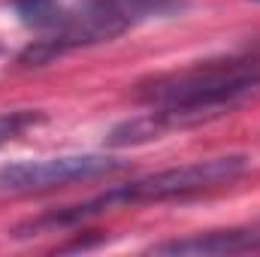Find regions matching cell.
I'll return each instance as SVG.
<instances>
[{"label":"cell","mask_w":260,"mask_h":257,"mask_svg":"<svg viewBox=\"0 0 260 257\" xmlns=\"http://www.w3.org/2000/svg\"><path fill=\"white\" fill-rule=\"evenodd\" d=\"M133 97L148 109L109 130L112 148L142 145L173 130H191L218 121L260 97V58L224 55L170 73L148 76L136 85Z\"/></svg>","instance_id":"6da1fadb"},{"label":"cell","mask_w":260,"mask_h":257,"mask_svg":"<svg viewBox=\"0 0 260 257\" xmlns=\"http://www.w3.org/2000/svg\"><path fill=\"white\" fill-rule=\"evenodd\" d=\"M245 170H248L245 154H224V157L194 160L185 167H170V170L133 179L124 185H115V188L97 194V197H88L82 203L49 209L37 218H27V221L15 224L9 236L34 239V236L64 233V230H76V227H82L106 212H118V209H130V206H148V203H167V200H185L194 194L224 188V185L236 182Z\"/></svg>","instance_id":"7a4b0ae2"},{"label":"cell","mask_w":260,"mask_h":257,"mask_svg":"<svg viewBox=\"0 0 260 257\" xmlns=\"http://www.w3.org/2000/svg\"><path fill=\"white\" fill-rule=\"evenodd\" d=\"M185 9L188 0H82L79 6L67 9L64 21L55 30L34 40L18 55V67H46L76 49L109 43L130 27L176 18Z\"/></svg>","instance_id":"3957f363"},{"label":"cell","mask_w":260,"mask_h":257,"mask_svg":"<svg viewBox=\"0 0 260 257\" xmlns=\"http://www.w3.org/2000/svg\"><path fill=\"white\" fill-rule=\"evenodd\" d=\"M124 164L106 154H61L43 160H18L0 167V191L3 194H40L64 188L76 182H94L118 173Z\"/></svg>","instance_id":"277c9868"},{"label":"cell","mask_w":260,"mask_h":257,"mask_svg":"<svg viewBox=\"0 0 260 257\" xmlns=\"http://www.w3.org/2000/svg\"><path fill=\"white\" fill-rule=\"evenodd\" d=\"M260 251V221L257 224H242V227H227V230H206L191 233L182 239H167L148 248V254H167V257H224V254H245Z\"/></svg>","instance_id":"5b68a950"},{"label":"cell","mask_w":260,"mask_h":257,"mask_svg":"<svg viewBox=\"0 0 260 257\" xmlns=\"http://www.w3.org/2000/svg\"><path fill=\"white\" fill-rule=\"evenodd\" d=\"M12 9L24 27L43 30V34L55 30L67 15V6L61 0H12Z\"/></svg>","instance_id":"8992f818"},{"label":"cell","mask_w":260,"mask_h":257,"mask_svg":"<svg viewBox=\"0 0 260 257\" xmlns=\"http://www.w3.org/2000/svg\"><path fill=\"white\" fill-rule=\"evenodd\" d=\"M43 121V112L37 109H15V112H0V145L21 136L27 127L40 124Z\"/></svg>","instance_id":"52a82bcc"},{"label":"cell","mask_w":260,"mask_h":257,"mask_svg":"<svg viewBox=\"0 0 260 257\" xmlns=\"http://www.w3.org/2000/svg\"><path fill=\"white\" fill-rule=\"evenodd\" d=\"M254 3H260V0H254Z\"/></svg>","instance_id":"ba28073f"}]
</instances>
